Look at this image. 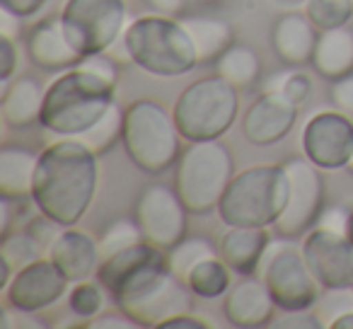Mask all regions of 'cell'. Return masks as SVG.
Here are the masks:
<instances>
[{"mask_svg": "<svg viewBox=\"0 0 353 329\" xmlns=\"http://www.w3.org/2000/svg\"><path fill=\"white\" fill-rule=\"evenodd\" d=\"M97 152L80 138H56L39 152L30 201L59 226H78L99 187Z\"/></svg>", "mask_w": 353, "mask_h": 329, "instance_id": "2", "label": "cell"}, {"mask_svg": "<svg viewBox=\"0 0 353 329\" xmlns=\"http://www.w3.org/2000/svg\"><path fill=\"white\" fill-rule=\"evenodd\" d=\"M46 88L32 75H20L10 80L3 88V99H0V114L8 128H30L39 123L41 107H44Z\"/></svg>", "mask_w": 353, "mask_h": 329, "instance_id": "22", "label": "cell"}, {"mask_svg": "<svg viewBox=\"0 0 353 329\" xmlns=\"http://www.w3.org/2000/svg\"><path fill=\"white\" fill-rule=\"evenodd\" d=\"M317 39H319V30L305 15V10L285 12L271 27V49H274V54L285 66H293V68L312 63Z\"/></svg>", "mask_w": 353, "mask_h": 329, "instance_id": "20", "label": "cell"}, {"mask_svg": "<svg viewBox=\"0 0 353 329\" xmlns=\"http://www.w3.org/2000/svg\"><path fill=\"white\" fill-rule=\"evenodd\" d=\"M37 162H39V152L27 146L6 143L0 148V197H8L12 201L30 199Z\"/></svg>", "mask_w": 353, "mask_h": 329, "instance_id": "23", "label": "cell"}, {"mask_svg": "<svg viewBox=\"0 0 353 329\" xmlns=\"http://www.w3.org/2000/svg\"><path fill=\"white\" fill-rule=\"evenodd\" d=\"M184 281L189 283L192 293L201 300L225 298V293L232 286V269L221 257H211V259L199 261Z\"/></svg>", "mask_w": 353, "mask_h": 329, "instance_id": "27", "label": "cell"}, {"mask_svg": "<svg viewBox=\"0 0 353 329\" xmlns=\"http://www.w3.org/2000/svg\"><path fill=\"white\" fill-rule=\"evenodd\" d=\"M216 73L223 75V78L235 85L237 90L252 88L261 75L259 54L247 44H232L230 49L216 61Z\"/></svg>", "mask_w": 353, "mask_h": 329, "instance_id": "26", "label": "cell"}, {"mask_svg": "<svg viewBox=\"0 0 353 329\" xmlns=\"http://www.w3.org/2000/svg\"><path fill=\"white\" fill-rule=\"evenodd\" d=\"M68 283L65 274L49 257H39L15 271L3 295L8 308L17 315H37L59 303L68 290Z\"/></svg>", "mask_w": 353, "mask_h": 329, "instance_id": "14", "label": "cell"}, {"mask_svg": "<svg viewBox=\"0 0 353 329\" xmlns=\"http://www.w3.org/2000/svg\"><path fill=\"white\" fill-rule=\"evenodd\" d=\"M303 155L322 172L346 170L353 155V119L341 109H322L312 114L300 136Z\"/></svg>", "mask_w": 353, "mask_h": 329, "instance_id": "12", "label": "cell"}, {"mask_svg": "<svg viewBox=\"0 0 353 329\" xmlns=\"http://www.w3.org/2000/svg\"><path fill=\"white\" fill-rule=\"evenodd\" d=\"M300 250L324 290H346L353 286V245L343 232L314 226L303 237Z\"/></svg>", "mask_w": 353, "mask_h": 329, "instance_id": "15", "label": "cell"}, {"mask_svg": "<svg viewBox=\"0 0 353 329\" xmlns=\"http://www.w3.org/2000/svg\"><path fill=\"white\" fill-rule=\"evenodd\" d=\"M348 218H351V211H346L343 206H329L322 211L317 226H324V228H329V230H336V232H343V235H346Z\"/></svg>", "mask_w": 353, "mask_h": 329, "instance_id": "40", "label": "cell"}, {"mask_svg": "<svg viewBox=\"0 0 353 329\" xmlns=\"http://www.w3.org/2000/svg\"><path fill=\"white\" fill-rule=\"evenodd\" d=\"M121 136H123V109L119 107V102H114L112 107L107 109V114H104L90 131H85L83 136H78V138L88 148H92L97 155H104V152H109L121 141Z\"/></svg>", "mask_w": 353, "mask_h": 329, "instance_id": "29", "label": "cell"}, {"mask_svg": "<svg viewBox=\"0 0 353 329\" xmlns=\"http://www.w3.org/2000/svg\"><path fill=\"white\" fill-rule=\"evenodd\" d=\"M174 121L187 143L223 138L240 114V90L223 75H203L189 83L174 102Z\"/></svg>", "mask_w": 353, "mask_h": 329, "instance_id": "8", "label": "cell"}, {"mask_svg": "<svg viewBox=\"0 0 353 329\" xmlns=\"http://www.w3.org/2000/svg\"><path fill=\"white\" fill-rule=\"evenodd\" d=\"M288 172V203L279 221L274 223V232L288 240H303L319 223L324 211V177L322 170L307 157H290L283 162Z\"/></svg>", "mask_w": 353, "mask_h": 329, "instance_id": "11", "label": "cell"}, {"mask_svg": "<svg viewBox=\"0 0 353 329\" xmlns=\"http://www.w3.org/2000/svg\"><path fill=\"white\" fill-rule=\"evenodd\" d=\"M346 237L351 240V245H353V211H351V218H348V230H346Z\"/></svg>", "mask_w": 353, "mask_h": 329, "instance_id": "46", "label": "cell"}, {"mask_svg": "<svg viewBox=\"0 0 353 329\" xmlns=\"http://www.w3.org/2000/svg\"><path fill=\"white\" fill-rule=\"evenodd\" d=\"M346 170H348V175H353V155H351V160H348V165H346Z\"/></svg>", "mask_w": 353, "mask_h": 329, "instance_id": "48", "label": "cell"}, {"mask_svg": "<svg viewBox=\"0 0 353 329\" xmlns=\"http://www.w3.org/2000/svg\"><path fill=\"white\" fill-rule=\"evenodd\" d=\"M17 70V44L12 37L0 34V83L6 88Z\"/></svg>", "mask_w": 353, "mask_h": 329, "instance_id": "36", "label": "cell"}, {"mask_svg": "<svg viewBox=\"0 0 353 329\" xmlns=\"http://www.w3.org/2000/svg\"><path fill=\"white\" fill-rule=\"evenodd\" d=\"M123 51L155 78H179L199 68V51L182 20L170 15H141L123 30Z\"/></svg>", "mask_w": 353, "mask_h": 329, "instance_id": "4", "label": "cell"}, {"mask_svg": "<svg viewBox=\"0 0 353 329\" xmlns=\"http://www.w3.org/2000/svg\"><path fill=\"white\" fill-rule=\"evenodd\" d=\"M133 218L141 226L145 242L167 252L187 235L189 208L184 206L176 189L165 184H150L138 197Z\"/></svg>", "mask_w": 353, "mask_h": 329, "instance_id": "13", "label": "cell"}, {"mask_svg": "<svg viewBox=\"0 0 353 329\" xmlns=\"http://www.w3.org/2000/svg\"><path fill=\"white\" fill-rule=\"evenodd\" d=\"M312 68L324 80L334 83L353 73V30L348 25L319 32L312 54Z\"/></svg>", "mask_w": 353, "mask_h": 329, "instance_id": "24", "label": "cell"}, {"mask_svg": "<svg viewBox=\"0 0 353 329\" xmlns=\"http://www.w3.org/2000/svg\"><path fill=\"white\" fill-rule=\"evenodd\" d=\"M274 329H319L322 322L314 317L310 310H295V312H283V317L271 322Z\"/></svg>", "mask_w": 353, "mask_h": 329, "instance_id": "37", "label": "cell"}, {"mask_svg": "<svg viewBox=\"0 0 353 329\" xmlns=\"http://www.w3.org/2000/svg\"><path fill=\"white\" fill-rule=\"evenodd\" d=\"M351 293H353V286H351Z\"/></svg>", "mask_w": 353, "mask_h": 329, "instance_id": "49", "label": "cell"}, {"mask_svg": "<svg viewBox=\"0 0 353 329\" xmlns=\"http://www.w3.org/2000/svg\"><path fill=\"white\" fill-rule=\"evenodd\" d=\"M235 175V157L221 138L194 141L184 148L174 165V189L189 213L203 216L218 211V203Z\"/></svg>", "mask_w": 353, "mask_h": 329, "instance_id": "7", "label": "cell"}, {"mask_svg": "<svg viewBox=\"0 0 353 329\" xmlns=\"http://www.w3.org/2000/svg\"><path fill=\"white\" fill-rule=\"evenodd\" d=\"M281 3H285V6H298V3H305V0H281Z\"/></svg>", "mask_w": 353, "mask_h": 329, "instance_id": "47", "label": "cell"}, {"mask_svg": "<svg viewBox=\"0 0 353 329\" xmlns=\"http://www.w3.org/2000/svg\"><path fill=\"white\" fill-rule=\"evenodd\" d=\"M119 66L107 54L88 56L61 70L44 92L39 126L54 138H78L117 102Z\"/></svg>", "mask_w": 353, "mask_h": 329, "instance_id": "3", "label": "cell"}, {"mask_svg": "<svg viewBox=\"0 0 353 329\" xmlns=\"http://www.w3.org/2000/svg\"><path fill=\"white\" fill-rule=\"evenodd\" d=\"M182 133L176 128L174 114L157 99H133L123 109L121 146L128 160L148 175H162L174 168L182 155Z\"/></svg>", "mask_w": 353, "mask_h": 329, "instance_id": "5", "label": "cell"}, {"mask_svg": "<svg viewBox=\"0 0 353 329\" xmlns=\"http://www.w3.org/2000/svg\"><path fill=\"white\" fill-rule=\"evenodd\" d=\"M211 257H221V255L213 247V242L203 235H184L172 250H167V259H170L172 271L176 276H182V279H187V274L199 261L211 259Z\"/></svg>", "mask_w": 353, "mask_h": 329, "instance_id": "28", "label": "cell"}, {"mask_svg": "<svg viewBox=\"0 0 353 329\" xmlns=\"http://www.w3.org/2000/svg\"><path fill=\"white\" fill-rule=\"evenodd\" d=\"M141 226L136 223V218H117L107 226V230L99 237V250H102V259L109 255H117V252L133 247L138 242H143Z\"/></svg>", "mask_w": 353, "mask_h": 329, "instance_id": "31", "label": "cell"}, {"mask_svg": "<svg viewBox=\"0 0 353 329\" xmlns=\"http://www.w3.org/2000/svg\"><path fill=\"white\" fill-rule=\"evenodd\" d=\"M184 27L192 34L194 44L199 51V63H216L232 44H235V32H232L230 22L221 20L213 15H194L182 17Z\"/></svg>", "mask_w": 353, "mask_h": 329, "instance_id": "25", "label": "cell"}, {"mask_svg": "<svg viewBox=\"0 0 353 329\" xmlns=\"http://www.w3.org/2000/svg\"><path fill=\"white\" fill-rule=\"evenodd\" d=\"M44 6H46V0H0V8L15 12L22 20H25V17H34Z\"/></svg>", "mask_w": 353, "mask_h": 329, "instance_id": "41", "label": "cell"}, {"mask_svg": "<svg viewBox=\"0 0 353 329\" xmlns=\"http://www.w3.org/2000/svg\"><path fill=\"white\" fill-rule=\"evenodd\" d=\"M305 15L319 32L343 27L353 20V0H305Z\"/></svg>", "mask_w": 353, "mask_h": 329, "instance_id": "30", "label": "cell"}, {"mask_svg": "<svg viewBox=\"0 0 353 329\" xmlns=\"http://www.w3.org/2000/svg\"><path fill=\"white\" fill-rule=\"evenodd\" d=\"M266 90H281L293 102L305 104L310 94H312V78L307 73H303V70H285L279 78L269 80V88Z\"/></svg>", "mask_w": 353, "mask_h": 329, "instance_id": "34", "label": "cell"}, {"mask_svg": "<svg viewBox=\"0 0 353 329\" xmlns=\"http://www.w3.org/2000/svg\"><path fill=\"white\" fill-rule=\"evenodd\" d=\"M104 288L102 283H94V281H80V283L73 286V290L68 293V308L75 317L83 319H92L97 317L99 312L104 310Z\"/></svg>", "mask_w": 353, "mask_h": 329, "instance_id": "33", "label": "cell"}, {"mask_svg": "<svg viewBox=\"0 0 353 329\" xmlns=\"http://www.w3.org/2000/svg\"><path fill=\"white\" fill-rule=\"evenodd\" d=\"M27 230H30V235L34 237L37 242H39L44 250H49L51 242L59 237V232L63 230V226H59L56 221H51V218H46L44 213H39L37 218H32L30 223H27Z\"/></svg>", "mask_w": 353, "mask_h": 329, "instance_id": "35", "label": "cell"}, {"mask_svg": "<svg viewBox=\"0 0 353 329\" xmlns=\"http://www.w3.org/2000/svg\"><path fill=\"white\" fill-rule=\"evenodd\" d=\"M332 329H353V310L339 315V317L332 322Z\"/></svg>", "mask_w": 353, "mask_h": 329, "instance_id": "45", "label": "cell"}, {"mask_svg": "<svg viewBox=\"0 0 353 329\" xmlns=\"http://www.w3.org/2000/svg\"><path fill=\"white\" fill-rule=\"evenodd\" d=\"M61 22L83 59L107 54L126 30V0H65Z\"/></svg>", "mask_w": 353, "mask_h": 329, "instance_id": "10", "label": "cell"}, {"mask_svg": "<svg viewBox=\"0 0 353 329\" xmlns=\"http://www.w3.org/2000/svg\"><path fill=\"white\" fill-rule=\"evenodd\" d=\"M288 172L283 165H254L232 177L218 203L225 226L274 228L288 203Z\"/></svg>", "mask_w": 353, "mask_h": 329, "instance_id": "6", "label": "cell"}, {"mask_svg": "<svg viewBox=\"0 0 353 329\" xmlns=\"http://www.w3.org/2000/svg\"><path fill=\"white\" fill-rule=\"evenodd\" d=\"M329 97H332L334 107L353 117V73L343 75L341 80H334L332 90H329Z\"/></svg>", "mask_w": 353, "mask_h": 329, "instance_id": "38", "label": "cell"}, {"mask_svg": "<svg viewBox=\"0 0 353 329\" xmlns=\"http://www.w3.org/2000/svg\"><path fill=\"white\" fill-rule=\"evenodd\" d=\"M300 104L281 90H266L250 104L242 117V133L256 148L281 143L298 123Z\"/></svg>", "mask_w": 353, "mask_h": 329, "instance_id": "16", "label": "cell"}, {"mask_svg": "<svg viewBox=\"0 0 353 329\" xmlns=\"http://www.w3.org/2000/svg\"><path fill=\"white\" fill-rule=\"evenodd\" d=\"M88 327H92V329H97V327L99 329H136L138 324L133 322L126 312H121V310H119V312H107V315L99 312L97 317L90 319Z\"/></svg>", "mask_w": 353, "mask_h": 329, "instance_id": "39", "label": "cell"}, {"mask_svg": "<svg viewBox=\"0 0 353 329\" xmlns=\"http://www.w3.org/2000/svg\"><path fill=\"white\" fill-rule=\"evenodd\" d=\"M261 279L269 286L276 308L283 312L312 310L319 300V290H322L319 281L314 279L305 261L303 250L288 237L269 242Z\"/></svg>", "mask_w": 353, "mask_h": 329, "instance_id": "9", "label": "cell"}, {"mask_svg": "<svg viewBox=\"0 0 353 329\" xmlns=\"http://www.w3.org/2000/svg\"><path fill=\"white\" fill-rule=\"evenodd\" d=\"M223 312H225V319L232 327H266V324L274 322L276 303L264 279H256V274L242 276L225 293Z\"/></svg>", "mask_w": 353, "mask_h": 329, "instance_id": "17", "label": "cell"}, {"mask_svg": "<svg viewBox=\"0 0 353 329\" xmlns=\"http://www.w3.org/2000/svg\"><path fill=\"white\" fill-rule=\"evenodd\" d=\"M269 228L228 226L218 242V255L237 276H254L269 250Z\"/></svg>", "mask_w": 353, "mask_h": 329, "instance_id": "21", "label": "cell"}, {"mask_svg": "<svg viewBox=\"0 0 353 329\" xmlns=\"http://www.w3.org/2000/svg\"><path fill=\"white\" fill-rule=\"evenodd\" d=\"M44 255V247L30 235V230H10L8 235H3V242H0V257H6L15 271L20 266L30 264V261L39 259Z\"/></svg>", "mask_w": 353, "mask_h": 329, "instance_id": "32", "label": "cell"}, {"mask_svg": "<svg viewBox=\"0 0 353 329\" xmlns=\"http://www.w3.org/2000/svg\"><path fill=\"white\" fill-rule=\"evenodd\" d=\"M27 54L32 63L44 70H68L83 61V56L70 44L68 34L63 30V22L59 17H44L37 25H32L27 34Z\"/></svg>", "mask_w": 353, "mask_h": 329, "instance_id": "19", "label": "cell"}, {"mask_svg": "<svg viewBox=\"0 0 353 329\" xmlns=\"http://www.w3.org/2000/svg\"><path fill=\"white\" fill-rule=\"evenodd\" d=\"M145 3L155 12H160V15L179 17L184 10H187V3H189V0H145Z\"/></svg>", "mask_w": 353, "mask_h": 329, "instance_id": "43", "label": "cell"}, {"mask_svg": "<svg viewBox=\"0 0 353 329\" xmlns=\"http://www.w3.org/2000/svg\"><path fill=\"white\" fill-rule=\"evenodd\" d=\"M20 22H22L20 15L6 10V8H0V34L17 39V34H20Z\"/></svg>", "mask_w": 353, "mask_h": 329, "instance_id": "44", "label": "cell"}, {"mask_svg": "<svg viewBox=\"0 0 353 329\" xmlns=\"http://www.w3.org/2000/svg\"><path fill=\"white\" fill-rule=\"evenodd\" d=\"M172 327H189V329H211V324L203 322L201 317H196L194 312H184L176 315V317L167 319V322L160 324V329H172Z\"/></svg>", "mask_w": 353, "mask_h": 329, "instance_id": "42", "label": "cell"}, {"mask_svg": "<svg viewBox=\"0 0 353 329\" xmlns=\"http://www.w3.org/2000/svg\"><path fill=\"white\" fill-rule=\"evenodd\" d=\"M97 281L138 327H160L176 315L194 312L196 295L189 283L172 271L167 252L145 240L104 257Z\"/></svg>", "mask_w": 353, "mask_h": 329, "instance_id": "1", "label": "cell"}, {"mask_svg": "<svg viewBox=\"0 0 353 329\" xmlns=\"http://www.w3.org/2000/svg\"><path fill=\"white\" fill-rule=\"evenodd\" d=\"M46 257L65 274L70 283H80L97 274L99 261H102V250L99 240L80 228L70 226L59 232L51 247L46 250Z\"/></svg>", "mask_w": 353, "mask_h": 329, "instance_id": "18", "label": "cell"}]
</instances>
